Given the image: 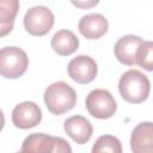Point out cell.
Instances as JSON below:
<instances>
[{"label":"cell","instance_id":"12","mask_svg":"<svg viewBox=\"0 0 153 153\" xmlns=\"http://www.w3.org/2000/svg\"><path fill=\"white\" fill-rule=\"evenodd\" d=\"M130 148L134 153L153 152V124L152 122L139 123L130 136Z\"/></svg>","mask_w":153,"mask_h":153},{"label":"cell","instance_id":"16","mask_svg":"<svg viewBox=\"0 0 153 153\" xmlns=\"http://www.w3.org/2000/svg\"><path fill=\"white\" fill-rule=\"evenodd\" d=\"M152 51L153 43L151 41H143L136 53V65L149 72L152 71Z\"/></svg>","mask_w":153,"mask_h":153},{"label":"cell","instance_id":"10","mask_svg":"<svg viewBox=\"0 0 153 153\" xmlns=\"http://www.w3.org/2000/svg\"><path fill=\"white\" fill-rule=\"evenodd\" d=\"M108 19L99 13H88L79 20L78 29L80 33L87 39H98L108 31Z\"/></svg>","mask_w":153,"mask_h":153},{"label":"cell","instance_id":"6","mask_svg":"<svg viewBox=\"0 0 153 153\" xmlns=\"http://www.w3.org/2000/svg\"><path fill=\"white\" fill-rule=\"evenodd\" d=\"M54 14L45 6H33L24 16V27L32 36H44L54 26Z\"/></svg>","mask_w":153,"mask_h":153},{"label":"cell","instance_id":"15","mask_svg":"<svg viewBox=\"0 0 153 153\" xmlns=\"http://www.w3.org/2000/svg\"><path fill=\"white\" fill-rule=\"evenodd\" d=\"M93 153H100V152H111V153H121L122 146L117 137L112 135H103L97 139L92 147Z\"/></svg>","mask_w":153,"mask_h":153},{"label":"cell","instance_id":"3","mask_svg":"<svg viewBox=\"0 0 153 153\" xmlns=\"http://www.w3.org/2000/svg\"><path fill=\"white\" fill-rule=\"evenodd\" d=\"M29 57L18 47H5L0 49V75L7 79H18L27 69Z\"/></svg>","mask_w":153,"mask_h":153},{"label":"cell","instance_id":"11","mask_svg":"<svg viewBox=\"0 0 153 153\" xmlns=\"http://www.w3.org/2000/svg\"><path fill=\"white\" fill-rule=\"evenodd\" d=\"M63 129L66 134L79 145L86 143L91 139L93 133V127L91 122L80 115L67 118L63 123Z\"/></svg>","mask_w":153,"mask_h":153},{"label":"cell","instance_id":"5","mask_svg":"<svg viewBox=\"0 0 153 153\" xmlns=\"http://www.w3.org/2000/svg\"><path fill=\"white\" fill-rule=\"evenodd\" d=\"M85 106L88 114L96 118L105 120L115 115L117 104L112 94L108 90H92L85 99Z\"/></svg>","mask_w":153,"mask_h":153},{"label":"cell","instance_id":"1","mask_svg":"<svg viewBox=\"0 0 153 153\" xmlns=\"http://www.w3.org/2000/svg\"><path fill=\"white\" fill-rule=\"evenodd\" d=\"M151 84L148 78L137 69H129L122 74L118 81L121 97L131 104H140L149 96Z\"/></svg>","mask_w":153,"mask_h":153},{"label":"cell","instance_id":"13","mask_svg":"<svg viewBox=\"0 0 153 153\" xmlns=\"http://www.w3.org/2000/svg\"><path fill=\"white\" fill-rule=\"evenodd\" d=\"M50 44L56 54L68 56L78 49L79 39L71 30H60L53 36Z\"/></svg>","mask_w":153,"mask_h":153},{"label":"cell","instance_id":"14","mask_svg":"<svg viewBox=\"0 0 153 153\" xmlns=\"http://www.w3.org/2000/svg\"><path fill=\"white\" fill-rule=\"evenodd\" d=\"M18 11L19 0H0V37H5L12 31Z\"/></svg>","mask_w":153,"mask_h":153},{"label":"cell","instance_id":"18","mask_svg":"<svg viewBox=\"0 0 153 153\" xmlns=\"http://www.w3.org/2000/svg\"><path fill=\"white\" fill-rule=\"evenodd\" d=\"M4 124H5V117H4V112L0 110V130L4 128Z\"/></svg>","mask_w":153,"mask_h":153},{"label":"cell","instance_id":"2","mask_svg":"<svg viewBox=\"0 0 153 153\" xmlns=\"http://www.w3.org/2000/svg\"><path fill=\"white\" fill-rule=\"evenodd\" d=\"M44 103L53 115H62L72 110L76 104V93L65 81H56L49 85L44 92Z\"/></svg>","mask_w":153,"mask_h":153},{"label":"cell","instance_id":"17","mask_svg":"<svg viewBox=\"0 0 153 153\" xmlns=\"http://www.w3.org/2000/svg\"><path fill=\"white\" fill-rule=\"evenodd\" d=\"M71 2L78 7V8H81V10H88V8H92L94 7L99 0H71Z\"/></svg>","mask_w":153,"mask_h":153},{"label":"cell","instance_id":"4","mask_svg":"<svg viewBox=\"0 0 153 153\" xmlns=\"http://www.w3.org/2000/svg\"><path fill=\"white\" fill-rule=\"evenodd\" d=\"M20 151L29 153H71L72 147L62 137L50 136L43 133H33L24 140Z\"/></svg>","mask_w":153,"mask_h":153},{"label":"cell","instance_id":"9","mask_svg":"<svg viewBox=\"0 0 153 153\" xmlns=\"http://www.w3.org/2000/svg\"><path fill=\"white\" fill-rule=\"evenodd\" d=\"M142 42L143 39L141 37L134 35H126L121 37L114 47L116 59L126 66L136 65V53Z\"/></svg>","mask_w":153,"mask_h":153},{"label":"cell","instance_id":"8","mask_svg":"<svg viewBox=\"0 0 153 153\" xmlns=\"http://www.w3.org/2000/svg\"><path fill=\"white\" fill-rule=\"evenodd\" d=\"M42 121L41 108L35 102H23L14 106L12 111V122L17 128H33Z\"/></svg>","mask_w":153,"mask_h":153},{"label":"cell","instance_id":"7","mask_svg":"<svg viewBox=\"0 0 153 153\" xmlns=\"http://www.w3.org/2000/svg\"><path fill=\"white\" fill-rule=\"evenodd\" d=\"M98 68L96 61L87 55H78L72 59L67 66V73L69 78L78 84L85 85L94 80Z\"/></svg>","mask_w":153,"mask_h":153}]
</instances>
